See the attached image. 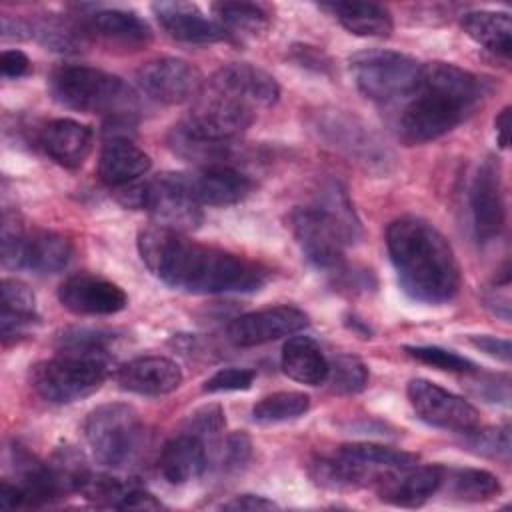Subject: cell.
Wrapping results in <instances>:
<instances>
[{
    "instance_id": "d590c367",
    "label": "cell",
    "mask_w": 512,
    "mask_h": 512,
    "mask_svg": "<svg viewBox=\"0 0 512 512\" xmlns=\"http://www.w3.org/2000/svg\"><path fill=\"white\" fill-rule=\"evenodd\" d=\"M464 436H466L464 442L472 452L508 460V454H510V428L508 426L486 428V430L474 428L472 432H468Z\"/></svg>"
},
{
    "instance_id": "83f0119b",
    "label": "cell",
    "mask_w": 512,
    "mask_h": 512,
    "mask_svg": "<svg viewBox=\"0 0 512 512\" xmlns=\"http://www.w3.org/2000/svg\"><path fill=\"white\" fill-rule=\"evenodd\" d=\"M38 322L36 298L28 284L16 278L2 280V312H0V334L4 340L20 336L26 328Z\"/></svg>"
},
{
    "instance_id": "681fc988",
    "label": "cell",
    "mask_w": 512,
    "mask_h": 512,
    "mask_svg": "<svg viewBox=\"0 0 512 512\" xmlns=\"http://www.w3.org/2000/svg\"><path fill=\"white\" fill-rule=\"evenodd\" d=\"M494 126H496V138L500 148H506L510 142V106L500 110V114L494 120Z\"/></svg>"
},
{
    "instance_id": "e0dca14e",
    "label": "cell",
    "mask_w": 512,
    "mask_h": 512,
    "mask_svg": "<svg viewBox=\"0 0 512 512\" xmlns=\"http://www.w3.org/2000/svg\"><path fill=\"white\" fill-rule=\"evenodd\" d=\"M320 132L332 146L364 166L380 164L386 168V162L390 160L388 148L378 140L370 126L362 124L354 116L334 110L320 122Z\"/></svg>"
},
{
    "instance_id": "2e32d148",
    "label": "cell",
    "mask_w": 512,
    "mask_h": 512,
    "mask_svg": "<svg viewBox=\"0 0 512 512\" xmlns=\"http://www.w3.org/2000/svg\"><path fill=\"white\" fill-rule=\"evenodd\" d=\"M58 300L66 310L80 316L116 314L128 304V296L118 284L86 272L68 276L58 288Z\"/></svg>"
},
{
    "instance_id": "ffe728a7",
    "label": "cell",
    "mask_w": 512,
    "mask_h": 512,
    "mask_svg": "<svg viewBox=\"0 0 512 512\" xmlns=\"http://www.w3.org/2000/svg\"><path fill=\"white\" fill-rule=\"evenodd\" d=\"M38 142L46 156L56 164L64 168H78L92 152L94 132L78 120L56 118L40 130Z\"/></svg>"
},
{
    "instance_id": "ac0fdd59",
    "label": "cell",
    "mask_w": 512,
    "mask_h": 512,
    "mask_svg": "<svg viewBox=\"0 0 512 512\" xmlns=\"http://www.w3.org/2000/svg\"><path fill=\"white\" fill-rule=\"evenodd\" d=\"M444 470L438 464L408 466L386 472L378 478V494L384 502L402 508L422 506L430 496L442 488Z\"/></svg>"
},
{
    "instance_id": "f546056e",
    "label": "cell",
    "mask_w": 512,
    "mask_h": 512,
    "mask_svg": "<svg viewBox=\"0 0 512 512\" xmlns=\"http://www.w3.org/2000/svg\"><path fill=\"white\" fill-rule=\"evenodd\" d=\"M464 32L494 54L508 56L512 48V22L506 12L476 10L466 12L460 20Z\"/></svg>"
},
{
    "instance_id": "484cf974",
    "label": "cell",
    "mask_w": 512,
    "mask_h": 512,
    "mask_svg": "<svg viewBox=\"0 0 512 512\" xmlns=\"http://www.w3.org/2000/svg\"><path fill=\"white\" fill-rule=\"evenodd\" d=\"M214 76L242 94L256 110L270 108L278 102L280 86L266 70L248 62H230L214 72Z\"/></svg>"
},
{
    "instance_id": "30bf717a",
    "label": "cell",
    "mask_w": 512,
    "mask_h": 512,
    "mask_svg": "<svg viewBox=\"0 0 512 512\" xmlns=\"http://www.w3.org/2000/svg\"><path fill=\"white\" fill-rule=\"evenodd\" d=\"M406 394L418 418L430 426L468 434L480 424L478 410L466 398L430 380H424V378L410 380Z\"/></svg>"
},
{
    "instance_id": "44dd1931",
    "label": "cell",
    "mask_w": 512,
    "mask_h": 512,
    "mask_svg": "<svg viewBox=\"0 0 512 512\" xmlns=\"http://www.w3.org/2000/svg\"><path fill=\"white\" fill-rule=\"evenodd\" d=\"M122 390L142 396H164L182 384V370L164 356H142L126 362L118 370Z\"/></svg>"
},
{
    "instance_id": "5bb4252c",
    "label": "cell",
    "mask_w": 512,
    "mask_h": 512,
    "mask_svg": "<svg viewBox=\"0 0 512 512\" xmlns=\"http://www.w3.org/2000/svg\"><path fill=\"white\" fill-rule=\"evenodd\" d=\"M470 208L480 242H492L502 234L506 222V202L502 170L496 158H486L476 168L470 186Z\"/></svg>"
},
{
    "instance_id": "7c38bea8",
    "label": "cell",
    "mask_w": 512,
    "mask_h": 512,
    "mask_svg": "<svg viewBox=\"0 0 512 512\" xmlns=\"http://www.w3.org/2000/svg\"><path fill=\"white\" fill-rule=\"evenodd\" d=\"M136 82L148 98L162 104L194 100L204 86L200 70L174 56H160L142 64L136 72Z\"/></svg>"
},
{
    "instance_id": "cb8c5ba5",
    "label": "cell",
    "mask_w": 512,
    "mask_h": 512,
    "mask_svg": "<svg viewBox=\"0 0 512 512\" xmlns=\"http://www.w3.org/2000/svg\"><path fill=\"white\" fill-rule=\"evenodd\" d=\"M86 30L124 48H142L152 40V28L148 22L136 12L120 8L96 10L86 18Z\"/></svg>"
},
{
    "instance_id": "1f68e13d",
    "label": "cell",
    "mask_w": 512,
    "mask_h": 512,
    "mask_svg": "<svg viewBox=\"0 0 512 512\" xmlns=\"http://www.w3.org/2000/svg\"><path fill=\"white\" fill-rule=\"evenodd\" d=\"M442 484L448 486V492L464 502H484L500 494L502 486L498 478L480 468H456L444 470Z\"/></svg>"
},
{
    "instance_id": "52a82bcc",
    "label": "cell",
    "mask_w": 512,
    "mask_h": 512,
    "mask_svg": "<svg viewBox=\"0 0 512 512\" xmlns=\"http://www.w3.org/2000/svg\"><path fill=\"white\" fill-rule=\"evenodd\" d=\"M92 456L108 468H124L136 460L144 444L140 414L122 402L94 408L84 422Z\"/></svg>"
},
{
    "instance_id": "d4e9b609",
    "label": "cell",
    "mask_w": 512,
    "mask_h": 512,
    "mask_svg": "<svg viewBox=\"0 0 512 512\" xmlns=\"http://www.w3.org/2000/svg\"><path fill=\"white\" fill-rule=\"evenodd\" d=\"M72 256V246L66 236L52 230L26 232V238L16 256L14 268H26L36 274L60 272Z\"/></svg>"
},
{
    "instance_id": "ee69618b",
    "label": "cell",
    "mask_w": 512,
    "mask_h": 512,
    "mask_svg": "<svg viewBox=\"0 0 512 512\" xmlns=\"http://www.w3.org/2000/svg\"><path fill=\"white\" fill-rule=\"evenodd\" d=\"M470 342L484 354H488L496 360H502V362H510V342L506 338L480 334V336H472Z\"/></svg>"
},
{
    "instance_id": "3957f363",
    "label": "cell",
    "mask_w": 512,
    "mask_h": 512,
    "mask_svg": "<svg viewBox=\"0 0 512 512\" xmlns=\"http://www.w3.org/2000/svg\"><path fill=\"white\" fill-rule=\"evenodd\" d=\"M386 246L404 292L426 304L452 300L460 288V266L450 242L428 220L404 216L386 230Z\"/></svg>"
},
{
    "instance_id": "7bdbcfd3",
    "label": "cell",
    "mask_w": 512,
    "mask_h": 512,
    "mask_svg": "<svg viewBox=\"0 0 512 512\" xmlns=\"http://www.w3.org/2000/svg\"><path fill=\"white\" fill-rule=\"evenodd\" d=\"M470 388L476 396L484 398L486 402H502L508 404L510 400V380L508 376H478L470 382Z\"/></svg>"
},
{
    "instance_id": "8d00e7d4",
    "label": "cell",
    "mask_w": 512,
    "mask_h": 512,
    "mask_svg": "<svg viewBox=\"0 0 512 512\" xmlns=\"http://www.w3.org/2000/svg\"><path fill=\"white\" fill-rule=\"evenodd\" d=\"M404 350L412 358H416L424 364H430L438 370H446V372H474L476 370V366L468 358H464L452 350H444L440 346H406Z\"/></svg>"
},
{
    "instance_id": "8fae6325",
    "label": "cell",
    "mask_w": 512,
    "mask_h": 512,
    "mask_svg": "<svg viewBox=\"0 0 512 512\" xmlns=\"http://www.w3.org/2000/svg\"><path fill=\"white\" fill-rule=\"evenodd\" d=\"M198 206H228L248 196L252 180L228 164H206L188 172H168Z\"/></svg>"
},
{
    "instance_id": "6da1fadb",
    "label": "cell",
    "mask_w": 512,
    "mask_h": 512,
    "mask_svg": "<svg viewBox=\"0 0 512 512\" xmlns=\"http://www.w3.org/2000/svg\"><path fill=\"white\" fill-rule=\"evenodd\" d=\"M138 252L154 276L190 294L254 292L268 276L266 268L248 258L198 244L156 224L138 234Z\"/></svg>"
},
{
    "instance_id": "74e56055",
    "label": "cell",
    "mask_w": 512,
    "mask_h": 512,
    "mask_svg": "<svg viewBox=\"0 0 512 512\" xmlns=\"http://www.w3.org/2000/svg\"><path fill=\"white\" fill-rule=\"evenodd\" d=\"M110 338V332L100 328H68L58 336V350L106 354L104 350Z\"/></svg>"
},
{
    "instance_id": "f6af8a7d",
    "label": "cell",
    "mask_w": 512,
    "mask_h": 512,
    "mask_svg": "<svg viewBox=\"0 0 512 512\" xmlns=\"http://www.w3.org/2000/svg\"><path fill=\"white\" fill-rule=\"evenodd\" d=\"M0 70L6 78H20L30 70V60L22 50H4L0 56Z\"/></svg>"
},
{
    "instance_id": "7402d4cb",
    "label": "cell",
    "mask_w": 512,
    "mask_h": 512,
    "mask_svg": "<svg viewBox=\"0 0 512 512\" xmlns=\"http://www.w3.org/2000/svg\"><path fill=\"white\" fill-rule=\"evenodd\" d=\"M152 166L150 156L132 144L124 136H112L106 140L98 160V174L102 182L114 188H122L138 182Z\"/></svg>"
},
{
    "instance_id": "9a60e30c",
    "label": "cell",
    "mask_w": 512,
    "mask_h": 512,
    "mask_svg": "<svg viewBox=\"0 0 512 512\" xmlns=\"http://www.w3.org/2000/svg\"><path fill=\"white\" fill-rule=\"evenodd\" d=\"M308 324V314L296 306H270L234 318L228 326V340L240 348L260 346L298 334Z\"/></svg>"
},
{
    "instance_id": "836d02e7",
    "label": "cell",
    "mask_w": 512,
    "mask_h": 512,
    "mask_svg": "<svg viewBox=\"0 0 512 512\" xmlns=\"http://www.w3.org/2000/svg\"><path fill=\"white\" fill-rule=\"evenodd\" d=\"M328 378L330 388L336 394H356L362 392L368 384V368L366 364L350 354H338L332 362L328 360Z\"/></svg>"
},
{
    "instance_id": "7a4b0ae2",
    "label": "cell",
    "mask_w": 512,
    "mask_h": 512,
    "mask_svg": "<svg viewBox=\"0 0 512 512\" xmlns=\"http://www.w3.org/2000/svg\"><path fill=\"white\" fill-rule=\"evenodd\" d=\"M482 82L446 62L422 64L416 88L398 116V138L412 146L436 140L464 122L480 104Z\"/></svg>"
},
{
    "instance_id": "5b68a950",
    "label": "cell",
    "mask_w": 512,
    "mask_h": 512,
    "mask_svg": "<svg viewBox=\"0 0 512 512\" xmlns=\"http://www.w3.org/2000/svg\"><path fill=\"white\" fill-rule=\"evenodd\" d=\"M256 114L258 110L244 96L212 76L204 82L178 128L194 140L228 142L242 134Z\"/></svg>"
},
{
    "instance_id": "ba28073f",
    "label": "cell",
    "mask_w": 512,
    "mask_h": 512,
    "mask_svg": "<svg viewBox=\"0 0 512 512\" xmlns=\"http://www.w3.org/2000/svg\"><path fill=\"white\" fill-rule=\"evenodd\" d=\"M350 72L368 100L392 104L408 98L416 88L422 64L404 52L362 50L350 58Z\"/></svg>"
},
{
    "instance_id": "bcb514c9",
    "label": "cell",
    "mask_w": 512,
    "mask_h": 512,
    "mask_svg": "<svg viewBox=\"0 0 512 512\" xmlns=\"http://www.w3.org/2000/svg\"><path fill=\"white\" fill-rule=\"evenodd\" d=\"M222 510H272L278 508L276 502L264 498V496H256V494H240V496H232L230 500L220 504Z\"/></svg>"
},
{
    "instance_id": "ab89813d",
    "label": "cell",
    "mask_w": 512,
    "mask_h": 512,
    "mask_svg": "<svg viewBox=\"0 0 512 512\" xmlns=\"http://www.w3.org/2000/svg\"><path fill=\"white\" fill-rule=\"evenodd\" d=\"M252 454V442L244 432H234L226 436L220 454H218V464L224 472H238L240 468L246 466Z\"/></svg>"
},
{
    "instance_id": "60d3db41",
    "label": "cell",
    "mask_w": 512,
    "mask_h": 512,
    "mask_svg": "<svg viewBox=\"0 0 512 512\" xmlns=\"http://www.w3.org/2000/svg\"><path fill=\"white\" fill-rule=\"evenodd\" d=\"M26 238L24 224L20 222V216L12 210L2 212V262L4 266H16V256L20 252V246Z\"/></svg>"
},
{
    "instance_id": "7dc6e473",
    "label": "cell",
    "mask_w": 512,
    "mask_h": 512,
    "mask_svg": "<svg viewBox=\"0 0 512 512\" xmlns=\"http://www.w3.org/2000/svg\"><path fill=\"white\" fill-rule=\"evenodd\" d=\"M0 506L2 508H22V506H30V502H28L26 492L18 484H10L8 480H2Z\"/></svg>"
},
{
    "instance_id": "603a6c76",
    "label": "cell",
    "mask_w": 512,
    "mask_h": 512,
    "mask_svg": "<svg viewBox=\"0 0 512 512\" xmlns=\"http://www.w3.org/2000/svg\"><path fill=\"white\" fill-rule=\"evenodd\" d=\"M208 464L206 442L186 430L170 438L160 454V472L170 484H186L202 476Z\"/></svg>"
},
{
    "instance_id": "d6a6232c",
    "label": "cell",
    "mask_w": 512,
    "mask_h": 512,
    "mask_svg": "<svg viewBox=\"0 0 512 512\" xmlns=\"http://www.w3.org/2000/svg\"><path fill=\"white\" fill-rule=\"evenodd\" d=\"M310 408V396L304 392H274L254 404L252 416L260 424H276L304 416Z\"/></svg>"
},
{
    "instance_id": "e575fe53",
    "label": "cell",
    "mask_w": 512,
    "mask_h": 512,
    "mask_svg": "<svg viewBox=\"0 0 512 512\" xmlns=\"http://www.w3.org/2000/svg\"><path fill=\"white\" fill-rule=\"evenodd\" d=\"M32 28V36H36L46 48L56 50V52H74L78 50L82 36L86 32H80L76 26H72L66 20H58V18H42L36 24H30Z\"/></svg>"
},
{
    "instance_id": "c3c4849f",
    "label": "cell",
    "mask_w": 512,
    "mask_h": 512,
    "mask_svg": "<svg viewBox=\"0 0 512 512\" xmlns=\"http://www.w3.org/2000/svg\"><path fill=\"white\" fill-rule=\"evenodd\" d=\"M2 36L4 38H26L32 36V28L28 22L20 20V18H10V16H2Z\"/></svg>"
},
{
    "instance_id": "4316f807",
    "label": "cell",
    "mask_w": 512,
    "mask_h": 512,
    "mask_svg": "<svg viewBox=\"0 0 512 512\" xmlns=\"http://www.w3.org/2000/svg\"><path fill=\"white\" fill-rule=\"evenodd\" d=\"M328 358L310 336H290L282 348V370L288 378L320 386L328 378Z\"/></svg>"
},
{
    "instance_id": "b9f144b4",
    "label": "cell",
    "mask_w": 512,
    "mask_h": 512,
    "mask_svg": "<svg viewBox=\"0 0 512 512\" xmlns=\"http://www.w3.org/2000/svg\"><path fill=\"white\" fill-rule=\"evenodd\" d=\"M224 424H226V420H224L222 408L218 404H210V406H202L194 414H190L186 432H190L206 442V438L210 440L218 432H222Z\"/></svg>"
},
{
    "instance_id": "f1b7e54d",
    "label": "cell",
    "mask_w": 512,
    "mask_h": 512,
    "mask_svg": "<svg viewBox=\"0 0 512 512\" xmlns=\"http://www.w3.org/2000/svg\"><path fill=\"white\" fill-rule=\"evenodd\" d=\"M340 24L356 34L370 38H386L392 32V16L390 12L374 2H334L326 4Z\"/></svg>"
},
{
    "instance_id": "277c9868",
    "label": "cell",
    "mask_w": 512,
    "mask_h": 512,
    "mask_svg": "<svg viewBox=\"0 0 512 512\" xmlns=\"http://www.w3.org/2000/svg\"><path fill=\"white\" fill-rule=\"evenodd\" d=\"M52 98L72 110L130 120L138 108L134 90L118 76L90 66H62L50 76Z\"/></svg>"
},
{
    "instance_id": "9c48e42d",
    "label": "cell",
    "mask_w": 512,
    "mask_h": 512,
    "mask_svg": "<svg viewBox=\"0 0 512 512\" xmlns=\"http://www.w3.org/2000/svg\"><path fill=\"white\" fill-rule=\"evenodd\" d=\"M292 234L310 264L336 272L344 262V246L350 242L342 224L324 208H296L290 214Z\"/></svg>"
},
{
    "instance_id": "4fadbf2b",
    "label": "cell",
    "mask_w": 512,
    "mask_h": 512,
    "mask_svg": "<svg viewBox=\"0 0 512 512\" xmlns=\"http://www.w3.org/2000/svg\"><path fill=\"white\" fill-rule=\"evenodd\" d=\"M140 208L154 218L156 226L180 234L198 228L202 222L200 206L176 186L168 172L140 184Z\"/></svg>"
},
{
    "instance_id": "4dcf8cb0",
    "label": "cell",
    "mask_w": 512,
    "mask_h": 512,
    "mask_svg": "<svg viewBox=\"0 0 512 512\" xmlns=\"http://www.w3.org/2000/svg\"><path fill=\"white\" fill-rule=\"evenodd\" d=\"M214 20L226 36L252 38L268 28V14L258 4L250 2H218L212 4Z\"/></svg>"
},
{
    "instance_id": "f35d334b",
    "label": "cell",
    "mask_w": 512,
    "mask_h": 512,
    "mask_svg": "<svg viewBox=\"0 0 512 512\" xmlns=\"http://www.w3.org/2000/svg\"><path fill=\"white\" fill-rule=\"evenodd\" d=\"M256 374L250 368H238V366H230V368H222L216 374H212L202 390L208 394L214 392H238V390H248L254 382Z\"/></svg>"
},
{
    "instance_id": "8992f818",
    "label": "cell",
    "mask_w": 512,
    "mask_h": 512,
    "mask_svg": "<svg viewBox=\"0 0 512 512\" xmlns=\"http://www.w3.org/2000/svg\"><path fill=\"white\" fill-rule=\"evenodd\" d=\"M106 376V354L60 350L58 356L38 362L32 368L30 380L46 402L70 404L96 392Z\"/></svg>"
},
{
    "instance_id": "d6986e66",
    "label": "cell",
    "mask_w": 512,
    "mask_h": 512,
    "mask_svg": "<svg viewBox=\"0 0 512 512\" xmlns=\"http://www.w3.org/2000/svg\"><path fill=\"white\" fill-rule=\"evenodd\" d=\"M152 12L166 34L180 42L210 44L226 38L222 26L190 2H156Z\"/></svg>"
}]
</instances>
